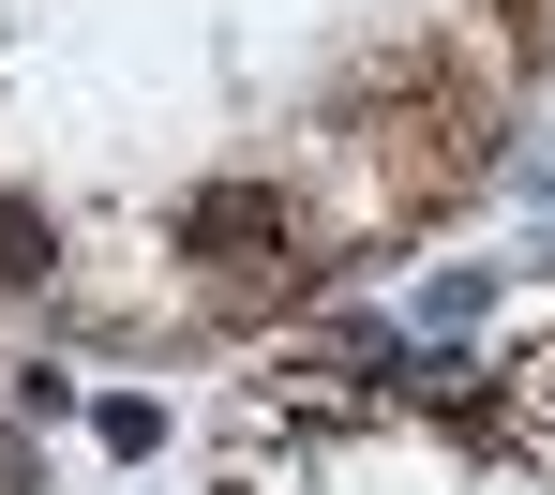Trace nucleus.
<instances>
[{"mask_svg":"<svg viewBox=\"0 0 555 495\" xmlns=\"http://www.w3.org/2000/svg\"><path fill=\"white\" fill-rule=\"evenodd\" d=\"M181 240H195V256H225V271H241V256H271V240H300V210H285L271 181H210V196L181 210Z\"/></svg>","mask_w":555,"mask_h":495,"instance_id":"f257e3e1","label":"nucleus"},{"mask_svg":"<svg viewBox=\"0 0 555 495\" xmlns=\"http://www.w3.org/2000/svg\"><path fill=\"white\" fill-rule=\"evenodd\" d=\"M46 256H61V240H46V210H30V196H0V286H30Z\"/></svg>","mask_w":555,"mask_h":495,"instance_id":"f03ea898","label":"nucleus"}]
</instances>
